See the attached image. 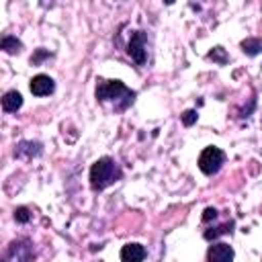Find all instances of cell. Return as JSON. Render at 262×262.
Wrapping results in <instances>:
<instances>
[{
    "instance_id": "cell-14",
    "label": "cell",
    "mask_w": 262,
    "mask_h": 262,
    "mask_svg": "<svg viewBox=\"0 0 262 262\" xmlns=\"http://www.w3.org/2000/svg\"><path fill=\"white\" fill-rule=\"evenodd\" d=\"M207 57H209V59H213V61H215V63H219V66H225V63H227V59H229L223 47H213V49L207 53Z\"/></svg>"
},
{
    "instance_id": "cell-10",
    "label": "cell",
    "mask_w": 262,
    "mask_h": 262,
    "mask_svg": "<svg viewBox=\"0 0 262 262\" xmlns=\"http://www.w3.org/2000/svg\"><path fill=\"white\" fill-rule=\"evenodd\" d=\"M20 106H23V96H20V92L8 90V92L2 96V108H4L6 113H16Z\"/></svg>"
},
{
    "instance_id": "cell-13",
    "label": "cell",
    "mask_w": 262,
    "mask_h": 262,
    "mask_svg": "<svg viewBox=\"0 0 262 262\" xmlns=\"http://www.w3.org/2000/svg\"><path fill=\"white\" fill-rule=\"evenodd\" d=\"M231 227H233V221H227V223H223V225H219V227H211V229H207L203 235H205V239H215V237H219V235H223V233H231Z\"/></svg>"
},
{
    "instance_id": "cell-2",
    "label": "cell",
    "mask_w": 262,
    "mask_h": 262,
    "mask_svg": "<svg viewBox=\"0 0 262 262\" xmlns=\"http://www.w3.org/2000/svg\"><path fill=\"white\" fill-rule=\"evenodd\" d=\"M121 176H123V172H121L119 164L113 158H98L90 166V186H92V190H104L106 186L121 180Z\"/></svg>"
},
{
    "instance_id": "cell-11",
    "label": "cell",
    "mask_w": 262,
    "mask_h": 262,
    "mask_svg": "<svg viewBox=\"0 0 262 262\" xmlns=\"http://www.w3.org/2000/svg\"><path fill=\"white\" fill-rule=\"evenodd\" d=\"M239 47H242V51H244L246 55L254 57V55H258V53L262 51V41L256 39V37H248V39H244V41L239 43Z\"/></svg>"
},
{
    "instance_id": "cell-15",
    "label": "cell",
    "mask_w": 262,
    "mask_h": 262,
    "mask_svg": "<svg viewBox=\"0 0 262 262\" xmlns=\"http://www.w3.org/2000/svg\"><path fill=\"white\" fill-rule=\"evenodd\" d=\"M14 219H16L18 223H29V221H31L29 209H27V207H16V209H14Z\"/></svg>"
},
{
    "instance_id": "cell-6",
    "label": "cell",
    "mask_w": 262,
    "mask_h": 262,
    "mask_svg": "<svg viewBox=\"0 0 262 262\" xmlns=\"http://www.w3.org/2000/svg\"><path fill=\"white\" fill-rule=\"evenodd\" d=\"M207 262H233V248L225 242H215L207 250Z\"/></svg>"
},
{
    "instance_id": "cell-5",
    "label": "cell",
    "mask_w": 262,
    "mask_h": 262,
    "mask_svg": "<svg viewBox=\"0 0 262 262\" xmlns=\"http://www.w3.org/2000/svg\"><path fill=\"white\" fill-rule=\"evenodd\" d=\"M145 33L143 31H133L131 33V37H129V45H127V53H129V57L135 61V63H139V66H143L145 63V59H147V49H145Z\"/></svg>"
},
{
    "instance_id": "cell-12",
    "label": "cell",
    "mask_w": 262,
    "mask_h": 262,
    "mask_svg": "<svg viewBox=\"0 0 262 262\" xmlns=\"http://www.w3.org/2000/svg\"><path fill=\"white\" fill-rule=\"evenodd\" d=\"M0 47H2L8 55H14V53H18V51H20V47H23V45H20V41H18L14 35H4V37H2V41H0Z\"/></svg>"
},
{
    "instance_id": "cell-17",
    "label": "cell",
    "mask_w": 262,
    "mask_h": 262,
    "mask_svg": "<svg viewBox=\"0 0 262 262\" xmlns=\"http://www.w3.org/2000/svg\"><path fill=\"white\" fill-rule=\"evenodd\" d=\"M211 219H217V209H213V207H207V209L203 211V221L207 223V221H211Z\"/></svg>"
},
{
    "instance_id": "cell-1",
    "label": "cell",
    "mask_w": 262,
    "mask_h": 262,
    "mask_svg": "<svg viewBox=\"0 0 262 262\" xmlns=\"http://www.w3.org/2000/svg\"><path fill=\"white\" fill-rule=\"evenodd\" d=\"M96 100L111 104L115 111H125L133 104L135 92L127 88L121 80H96Z\"/></svg>"
},
{
    "instance_id": "cell-9",
    "label": "cell",
    "mask_w": 262,
    "mask_h": 262,
    "mask_svg": "<svg viewBox=\"0 0 262 262\" xmlns=\"http://www.w3.org/2000/svg\"><path fill=\"white\" fill-rule=\"evenodd\" d=\"M41 151L43 149H41V143L39 141H20L14 147V158H35Z\"/></svg>"
},
{
    "instance_id": "cell-16",
    "label": "cell",
    "mask_w": 262,
    "mask_h": 262,
    "mask_svg": "<svg viewBox=\"0 0 262 262\" xmlns=\"http://www.w3.org/2000/svg\"><path fill=\"white\" fill-rule=\"evenodd\" d=\"M196 117H199L196 111H192V108H190V111H184V113H182V123H184L186 127H190V125L196 123Z\"/></svg>"
},
{
    "instance_id": "cell-8",
    "label": "cell",
    "mask_w": 262,
    "mask_h": 262,
    "mask_svg": "<svg viewBox=\"0 0 262 262\" xmlns=\"http://www.w3.org/2000/svg\"><path fill=\"white\" fill-rule=\"evenodd\" d=\"M145 248L141 244H125L121 248V262H143Z\"/></svg>"
},
{
    "instance_id": "cell-7",
    "label": "cell",
    "mask_w": 262,
    "mask_h": 262,
    "mask_svg": "<svg viewBox=\"0 0 262 262\" xmlns=\"http://www.w3.org/2000/svg\"><path fill=\"white\" fill-rule=\"evenodd\" d=\"M29 88H31V92H33L35 96H47V94H51V92L55 90V82H53L47 74H37V76L31 80Z\"/></svg>"
},
{
    "instance_id": "cell-18",
    "label": "cell",
    "mask_w": 262,
    "mask_h": 262,
    "mask_svg": "<svg viewBox=\"0 0 262 262\" xmlns=\"http://www.w3.org/2000/svg\"><path fill=\"white\" fill-rule=\"evenodd\" d=\"M47 55H49L47 51L39 49V51H37V55H33V57H31V63H37V61H41V59H43V57H47Z\"/></svg>"
},
{
    "instance_id": "cell-3",
    "label": "cell",
    "mask_w": 262,
    "mask_h": 262,
    "mask_svg": "<svg viewBox=\"0 0 262 262\" xmlns=\"http://www.w3.org/2000/svg\"><path fill=\"white\" fill-rule=\"evenodd\" d=\"M33 260H35V252H33V244L29 239L10 242L2 256V262H33Z\"/></svg>"
},
{
    "instance_id": "cell-4",
    "label": "cell",
    "mask_w": 262,
    "mask_h": 262,
    "mask_svg": "<svg viewBox=\"0 0 262 262\" xmlns=\"http://www.w3.org/2000/svg\"><path fill=\"white\" fill-rule=\"evenodd\" d=\"M223 164H225V154H223V149H219V147H215V145L205 147V149L201 151V156H199V168H201V172L207 174V176L219 172V168H221Z\"/></svg>"
}]
</instances>
